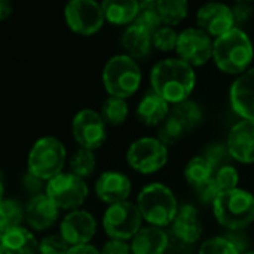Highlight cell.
Wrapping results in <instances>:
<instances>
[{
  "label": "cell",
  "mask_w": 254,
  "mask_h": 254,
  "mask_svg": "<svg viewBox=\"0 0 254 254\" xmlns=\"http://www.w3.org/2000/svg\"><path fill=\"white\" fill-rule=\"evenodd\" d=\"M0 254H4V250H3V246H1V240H0Z\"/></svg>",
  "instance_id": "45"
},
{
  "label": "cell",
  "mask_w": 254,
  "mask_h": 254,
  "mask_svg": "<svg viewBox=\"0 0 254 254\" xmlns=\"http://www.w3.org/2000/svg\"><path fill=\"white\" fill-rule=\"evenodd\" d=\"M121 45L127 51V55L131 58H144L150 54L152 49V33L144 30L137 24H129L122 37Z\"/></svg>",
  "instance_id": "21"
},
{
  "label": "cell",
  "mask_w": 254,
  "mask_h": 254,
  "mask_svg": "<svg viewBox=\"0 0 254 254\" xmlns=\"http://www.w3.org/2000/svg\"><path fill=\"white\" fill-rule=\"evenodd\" d=\"M104 19L112 24H132L138 13V1L135 0H104L101 3Z\"/></svg>",
  "instance_id": "24"
},
{
  "label": "cell",
  "mask_w": 254,
  "mask_h": 254,
  "mask_svg": "<svg viewBox=\"0 0 254 254\" xmlns=\"http://www.w3.org/2000/svg\"><path fill=\"white\" fill-rule=\"evenodd\" d=\"M1 246L4 254H39L37 240L22 226L6 231L1 237Z\"/></svg>",
  "instance_id": "23"
},
{
  "label": "cell",
  "mask_w": 254,
  "mask_h": 254,
  "mask_svg": "<svg viewBox=\"0 0 254 254\" xmlns=\"http://www.w3.org/2000/svg\"><path fill=\"white\" fill-rule=\"evenodd\" d=\"M143 217L135 204L122 201L107 207L103 216V226L112 240L128 241L141 229Z\"/></svg>",
  "instance_id": "7"
},
{
  "label": "cell",
  "mask_w": 254,
  "mask_h": 254,
  "mask_svg": "<svg viewBox=\"0 0 254 254\" xmlns=\"http://www.w3.org/2000/svg\"><path fill=\"white\" fill-rule=\"evenodd\" d=\"M231 10H232V16H234L235 24H241V22L247 21L252 16V13H253V7L247 1L235 3L234 7H231Z\"/></svg>",
  "instance_id": "40"
},
{
  "label": "cell",
  "mask_w": 254,
  "mask_h": 254,
  "mask_svg": "<svg viewBox=\"0 0 254 254\" xmlns=\"http://www.w3.org/2000/svg\"><path fill=\"white\" fill-rule=\"evenodd\" d=\"M137 208L146 222L152 226L162 228L173 223L179 205L170 188L162 183H150L140 190Z\"/></svg>",
  "instance_id": "4"
},
{
  "label": "cell",
  "mask_w": 254,
  "mask_h": 254,
  "mask_svg": "<svg viewBox=\"0 0 254 254\" xmlns=\"http://www.w3.org/2000/svg\"><path fill=\"white\" fill-rule=\"evenodd\" d=\"M216 220L229 231H243L254 222V195L244 189L220 193L213 202Z\"/></svg>",
  "instance_id": "3"
},
{
  "label": "cell",
  "mask_w": 254,
  "mask_h": 254,
  "mask_svg": "<svg viewBox=\"0 0 254 254\" xmlns=\"http://www.w3.org/2000/svg\"><path fill=\"white\" fill-rule=\"evenodd\" d=\"M60 232L61 238L68 246H83L94 238L97 232V222L89 211L73 210L63 219Z\"/></svg>",
  "instance_id": "13"
},
{
  "label": "cell",
  "mask_w": 254,
  "mask_h": 254,
  "mask_svg": "<svg viewBox=\"0 0 254 254\" xmlns=\"http://www.w3.org/2000/svg\"><path fill=\"white\" fill-rule=\"evenodd\" d=\"M228 156H229V152H228L226 144H220V143H216V144L210 146L205 150V153H204V158H207L213 164L214 168H217L220 164H225V161L228 159Z\"/></svg>",
  "instance_id": "37"
},
{
  "label": "cell",
  "mask_w": 254,
  "mask_h": 254,
  "mask_svg": "<svg viewBox=\"0 0 254 254\" xmlns=\"http://www.w3.org/2000/svg\"><path fill=\"white\" fill-rule=\"evenodd\" d=\"M24 217L33 229L43 231L51 228L57 222L58 208L48 198L46 193H40L30 198L24 210Z\"/></svg>",
  "instance_id": "18"
},
{
  "label": "cell",
  "mask_w": 254,
  "mask_h": 254,
  "mask_svg": "<svg viewBox=\"0 0 254 254\" xmlns=\"http://www.w3.org/2000/svg\"><path fill=\"white\" fill-rule=\"evenodd\" d=\"M3 201V183L0 182V202Z\"/></svg>",
  "instance_id": "44"
},
{
  "label": "cell",
  "mask_w": 254,
  "mask_h": 254,
  "mask_svg": "<svg viewBox=\"0 0 254 254\" xmlns=\"http://www.w3.org/2000/svg\"><path fill=\"white\" fill-rule=\"evenodd\" d=\"M168 115L170 104L153 91L146 92L137 107V118L149 127H158Z\"/></svg>",
  "instance_id": "22"
},
{
  "label": "cell",
  "mask_w": 254,
  "mask_h": 254,
  "mask_svg": "<svg viewBox=\"0 0 254 254\" xmlns=\"http://www.w3.org/2000/svg\"><path fill=\"white\" fill-rule=\"evenodd\" d=\"M12 13V4L7 0H0V21L9 18Z\"/></svg>",
  "instance_id": "43"
},
{
  "label": "cell",
  "mask_w": 254,
  "mask_h": 254,
  "mask_svg": "<svg viewBox=\"0 0 254 254\" xmlns=\"http://www.w3.org/2000/svg\"><path fill=\"white\" fill-rule=\"evenodd\" d=\"M229 156L243 164H254V122L243 119L235 124L226 140Z\"/></svg>",
  "instance_id": "15"
},
{
  "label": "cell",
  "mask_w": 254,
  "mask_h": 254,
  "mask_svg": "<svg viewBox=\"0 0 254 254\" xmlns=\"http://www.w3.org/2000/svg\"><path fill=\"white\" fill-rule=\"evenodd\" d=\"M103 83L110 97L128 98L141 83V71L137 61L127 54L112 57L103 70Z\"/></svg>",
  "instance_id": "5"
},
{
  "label": "cell",
  "mask_w": 254,
  "mask_h": 254,
  "mask_svg": "<svg viewBox=\"0 0 254 254\" xmlns=\"http://www.w3.org/2000/svg\"><path fill=\"white\" fill-rule=\"evenodd\" d=\"M132 254H164L168 247V235L162 228H141L131 241Z\"/></svg>",
  "instance_id": "20"
},
{
  "label": "cell",
  "mask_w": 254,
  "mask_h": 254,
  "mask_svg": "<svg viewBox=\"0 0 254 254\" xmlns=\"http://www.w3.org/2000/svg\"><path fill=\"white\" fill-rule=\"evenodd\" d=\"M70 246L61 235H48L39 243V254H67Z\"/></svg>",
  "instance_id": "36"
},
{
  "label": "cell",
  "mask_w": 254,
  "mask_h": 254,
  "mask_svg": "<svg viewBox=\"0 0 254 254\" xmlns=\"http://www.w3.org/2000/svg\"><path fill=\"white\" fill-rule=\"evenodd\" d=\"M152 91L168 104L186 101L195 89L196 76L193 67L180 58H165L156 63L150 73Z\"/></svg>",
  "instance_id": "1"
},
{
  "label": "cell",
  "mask_w": 254,
  "mask_h": 254,
  "mask_svg": "<svg viewBox=\"0 0 254 254\" xmlns=\"http://www.w3.org/2000/svg\"><path fill=\"white\" fill-rule=\"evenodd\" d=\"M64 16L67 25L83 36L94 34L104 22L101 3L94 0H71L65 4Z\"/></svg>",
  "instance_id": "10"
},
{
  "label": "cell",
  "mask_w": 254,
  "mask_h": 254,
  "mask_svg": "<svg viewBox=\"0 0 254 254\" xmlns=\"http://www.w3.org/2000/svg\"><path fill=\"white\" fill-rule=\"evenodd\" d=\"M213 182L217 186L219 192L223 193V192H228V190H232V189H237L238 188L240 173L232 165H223V167H219L216 170V174L213 177Z\"/></svg>",
  "instance_id": "33"
},
{
  "label": "cell",
  "mask_w": 254,
  "mask_h": 254,
  "mask_svg": "<svg viewBox=\"0 0 254 254\" xmlns=\"http://www.w3.org/2000/svg\"><path fill=\"white\" fill-rule=\"evenodd\" d=\"M186 132L185 127L170 113L159 125H158V140L161 143H164L165 146H170V144H174L177 143L183 134Z\"/></svg>",
  "instance_id": "32"
},
{
  "label": "cell",
  "mask_w": 254,
  "mask_h": 254,
  "mask_svg": "<svg viewBox=\"0 0 254 254\" xmlns=\"http://www.w3.org/2000/svg\"><path fill=\"white\" fill-rule=\"evenodd\" d=\"M198 254H241L228 237H214L202 243Z\"/></svg>",
  "instance_id": "34"
},
{
  "label": "cell",
  "mask_w": 254,
  "mask_h": 254,
  "mask_svg": "<svg viewBox=\"0 0 254 254\" xmlns=\"http://www.w3.org/2000/svg\"><path fill=\"white\" fill-rule=\"evenodd\" d=\"M48 198L63 210H77L88 196V186L83 179L73 173H60L54 179L48 180L45 188Z\"/></svg>",
  "instance_id": "8"
},
{
  "label": "cell",
  "mask_w": 254,
  "mask_h": 254,
  "mask_svg": "<svg viewBox=\"0 0 254 254\" xmlns=\"http://www.w3.org/2000/svg\"><path fill=\"white\" fill-rule=\"evenodd\" d=\"M198 28L210 37H220L235 27L232 10L223 3H207L196 12Z\"/></svg>",
  "instance_id": "14"
},
{
  "label": "cell",
  "mask_w": 254,
  "mask_h": 254,
  "mask_svg": "<svg viewBox=\"0 0 254 254\" xmlns=\"http://www.w3.org/2000/svg\"><path fill=\"white\" fill-rule=\"evenodd\" d=\"M176 51L182 61L199 67L213 58V39L199 28H186L179 33Z\"/></svg>",
  "instance_id": "11"
},
{
  "label": "cell",
  "mask_w": 254,
  "mask_h": 254,
  "mask_svg": "<svg viewBox=\"0 0 254 254\" xmlns=\"http://www.w3.org/2000/svg\"><path fill=\"white\" fill-rule=\"evenodd\" d=\"M24 219L22 205L15 199H3L0 202V228L3 232L16 228Z\"/></svg>",
  "instance_id": "29"
},
{
  "label": "cell",
  "mask_w": 254,
  "mask_h": 254,
  "mask_svg": "<svg viewBox=\"0 0 254 254\" xmlns=\"http://www.w3.org/2000/svg\"><path fill=\"white\" fill-rule=\"evenodd\" d=\"M173 232L185 244L196 243L202 235V223L198 210L192 204L179 207L177 214L173 220Z\"/></svg>",
  "instance_id": "19"
},
{
  "label": "cell",
  "mask_w": 254,
  "mask_h": 254,
  "mask_svg": "<svg viewBox=\"0 0 254 254\" xmlns=\"http://www.w3.org/2000/svg\"><path fill=\"white\" fill-rule=\"evenodd\" d=\"M95 165H97V159H95L94 152L88 149H82V147L77 149L70 159L71 173L80 179L91 176L92 171L95 170Z\"/></svg>",
  "instance_id": "31"
},
{
  "label": "cell",
  "mask_w": 254,
  "mask_h": 254,
  "mask_svg": "<svg viewBox=\"0 0 254 254\" xmlns=\"http://www.w3.org/2000/svg\"><path fill=\"white\" fill-rule=\"evenodd\" d=\"M214 174H216V168L204 156L192 158L185 167V177H186L188 183L192 185L193 188H198V186L210 182L214 177Z\"/></svg>",
  "instance_id": "25"
},
{
  "label": "cell",
  "mask_w": 254,
  "mask_h": 254,
  "mask_svg": "<svg viewBox=\"0 0 254 254\" xmlns=\"http://www.w3.org/2000/svg\"><path fill=\"white\" fill-rule=\"evenodd\" d=\"M253 57V43L247 33L238 27L213 40V60L228 74H243L247 71Z\"/></svg>",
  "instance_id": "2"
},
{
  "label": "cell",
  "mask_w": 254,
  "mask_h": 254,
  "mask_svg": "<svg viewBox=\"0 0 254 254\" xmlns=\"http://www.w3.org/2000/svg\"><path fill=\"white\" fill-rule=\"evenodd\" d=\"M231 104L237 115L254 122V67L240 74L232 83Z\"/></svg>",
  "instance_id": "16"
},
{
  "label": "cell",
  "mask_w": 254,
  "mask_h": 254,
  "mask_svg": "<svg viewBox=\"0 0 254 254\" xmlns=\"http://www.w3.org/2000/svg\"><path fill=\"white\" fill-rule=\"evenodd\" d=\"M101 119L104 124L110 125H121L128 118V103L124 98L118 97H107L101 106Z\"/></svg>",
  "instance_id": "28"
},
{
  "label": "cell",
  "mask_w": 254,
  "mask_h": 254,
  "mask_svg": "<svg viewBox=\"0 0 254 254\" xmlns=\"http://www.w3.org/2000/svg\"><path fill=\"white\" fill-rule=\"evenodd\" d=\"M161 18L156 10V1L153 0H146L138 3V13L134 19V24L143 27L149 33H155L161 27Z\"/></svg>",
  "instance_id": "30"
},
{
  "label": "cell",
  "mask_w": 254,
  "mask_h": 254,
  "mask_svg": "<svg viewBox=\"0 0 254 254\" xmlns=\"http://www.w3.org/2000/svg\"><path fill=\"white\" fill-rule=\"evenodd\" d=\"M101 254H132L131 247L127 244V241L119 240H110L104 244Z\"/></svg>",
  "instance_id": "41"
},
{
  "label": "cell",
  "mask_w": 254,
  "mask_h": 254,
  "mask_svg": "<svg viewBox=\"0 0 254 254\" xmlns=\"http://www.w3.org/2000/svg\"><path fill=\"white\" fill-rule=\"evenodd\" d=\"M195 192H196L198 198L201 199V202H204V204H208V202L213 204L214 199L220 195V192H219L217 186L214 185L213 179H211L210 182H207V183H204V185L195 188Z\"/></svg>",
  "instance_id": "38"
},
{
  "label": "cell",
  "mask_w": 254,
  "mask_h": 254,
  "mask_svg": "<svg viewBox=\"0 0 254 254\" xmlns=\"http://www.w3.org/2000/svg\"><path fill=\"white\" fill-rule=\"evenodd\" d=\"M67 254H101L100 250H97L94 246H89V244H83V246H74V247H70L68 253Z\"/></svg>",
  "instance_id": "42"
},
{
  "label": "cell",
  "mask_w": 254,
  "mask_h": 254,
  "mask_svg": "<svg viewBox=\"0 0 254 254\" xmlns=\"http://www.w3.org/2000/svg\"><path fill=\"white\" fill-rule=\"evenodd\" d=\"M128 164L141 174L159 171L168 161V149L155 137H141L131 143L127 152Z\"/></svg>",
  "instance_id": "9"
},
{
  "label": "cell",
  "mask_w": 254,
  "mask_h": 254,
  "mask_svg": "<svg viewBox=\"0 0 254 254\" xmlns=\"http://www.w3.org/2000/svg\"><path fill=\"white\" fill-rule=\"evenodd\" d=\"M22 186H24V189L31 195V198L33 196H36V195H40L42 192V189H43V180L42 179H39V177H36V176H33L31 173H25V176L22 177Z\"/></svg>",
  "instance_id": "39"
},
{
  "label": "cell",
  "mask_w": 254,
  "mask_h": 254,
  "mask_svg": "<svg viewBox=\"0 0 254 254\" xmlns=\"http://www.w3.org/2000/svg\"><path fill=\"white\" fill-rule=\"evenodd\" d=\"M65 147L61 140L46 135L39 138L28 153V173L45 180L58 176L65 162Z\"/></svg>",
  "instance_id": "6"
},
{
  "label": "cell",
  "mask_w": 254,
  "mask_h": 254,
  "mask_svg": "<svg viewBox=\"0 0 254 254\" xmlns=\"http://www.w3.org/2000/svg\"><path fill=\"white\" fill-rule=\"evenodd\" d=\"M170 113L185 127L186 131H190L195 127H198L204 118L201 107L190 100L174 104V107H173V110H170Z\"/></svg>",
  "instance_id": "27"
},
{
  "label": "cell",
  "mask_w": 254,
  "mask_h": 254,
  "mask_svg": "<svg viewBox=\"0 0 254 254\" xmlns=\"http://www.w3.org/2000/svg\"><path fill=\"white\" fill-rule=\"evenodd\" d=\"M179 33L173 27L161 25L153 34H152V45L158 48L159 51H173L177 45Z\"/></svg>",
  "instance_id": "35"
},
{
  "label": "cell",
  "mask_w": 254,
  "mask_h": 254,
  "mask_svg": "<svg viewBox=\"0 0 254 254\" xmlns=\"http://www.w3.org/2000/svg\"><path fill=\"white\" fill-rule=\"evenodd\" d=\"M71 131L82 149L95 150L103 146L107 138L106 124L100 113L91 109H83L76 113L71 124Z\"/></svg>",
  "instance_id": "12"
},
{
  "label": "cell",
  "mask_w": 254,
  "mask_h": 254,
  "mask_svg": "<svg viewBox=\"0 0 254 254\" xmlns=\"http://www.w3.org/2000/svg\"><path fill=\"white\" fill-rule=\"evenodd\" d=\"M156 10L161 21L168 27H173L186 18L189 4L185 0H156Z\"/></svg>",
  "instance_id": "26"
},
{
  "label": "cell",
  "mask_w": 254,
  "mask_h": 254,
  "mask_svg": "<svg viewBox=\"0 0 254 254\" xmlns=\"http://www.w3.org/2000/svg\"><path fill=\"white\" fill-rule=\"evenodd\" d=\"M131 180L119 171H106L95 182V192L98 198L109 205L127 201L131 193Z\"/></svg>",
  "instance_id": "17"
},
{
  "label": "cell",
  "mask_w": 254,
  "mask_h": 254,
  "mask_svg": "<svg viewBox=\"0 0 254 254\" xmlns=\"http://www.w3.org/2000/svg\"><path fill=\"white\" fill-rule=\"evenodd\" d=\"M244 254H254V250H252V252H246Z\"/></svg>",
  "instance_id": "47"
},
{
  "label": "cell",
  "mask_w": 254,
  "mask_h": 254,
  "mask_svg": "<svg viewBox=\"0 0 254 254\" xmlns=\"http://www.w3.org/2000/svg\"><path fill=\"white\" fill-rule=\"evenodd\" d=\"M3 234H4V232H3V229L0 228V240H1V237H3Z\"/></svg>",
  "instance_id": "46"
}]
</instances>
